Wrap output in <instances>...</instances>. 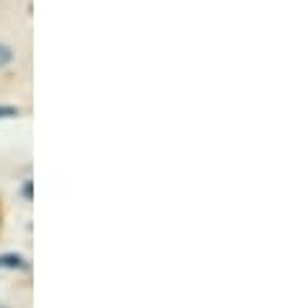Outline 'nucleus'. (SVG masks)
<instances>
[{"label": "nucleus", "instance_id": "1", "mask_svg": "<svg viewBox=\"0 0 290 308\" xmlns=\"http://www.w3.org/2000/svg\"><path fill=\"white\" fill-rule=\"evenodd\" d=\"M0 267H6V269H24L26 262L18 254H3V256H0Z\"/></svg>", "mask_w": 290, "mask_h": 308}, {"label": "nucleus", "instance_id": "2", "mask_svg": "<svg viewBox=\"0 0 290 308\" xmlns=\"http://www.w3.org/2000/svg\"><path fill=\"white\" fill-rule=\"evenodd\" d=\"M11 62H13V50H11L8 44L0 42V67H6V65H11Z\"/></svg>", "mask_w": 290, "mask_h": 308}, {"label": "nucleus", "instance_id": "3", "mask_svg": "<svg viewBox=\"0 0 290 308\" xmlns=\"http://www.w3.org/2000/svg\"><path fill=\"white\" fill-rule=\"evenodd\" d=\"M18 117V106H0V120H11Z\"/></svg>", "mask_w": 290, "mask_h": 308}, {"label": "nucleus", "instance_id": "4", "mask_svg": "<svg viewBox=\"0 0 290 308\" xmlns=\"http://www.w3.org/2000/svg\"><path fill=\"white\" fill-rule=\"evenodd\" d=\"M31 189H34L31 181H26V184L21 186V197H24V200H31Z\"/></svg>", "mask_w": 290, "mask_h": 308}]
</instances>
